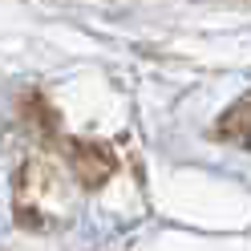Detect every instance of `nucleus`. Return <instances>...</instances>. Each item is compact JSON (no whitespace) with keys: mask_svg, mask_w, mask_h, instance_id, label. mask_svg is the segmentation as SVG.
I'll return each instance as SVG.
<instances>
[{"mask_svg":"<svg viewBox=\"0 0 251 251\" xmlns=\"http://www.w3.org/2000/svg\"><path fill=\"white\" fill-rule=\"evenodd\" d=\"M219 138H227V142H247V98H239L223 118L215 126Z\"/></svg>","mask_w":251,"mask_h":251,"instance_id":"f03ea898","label":"nucleus"},{"mask_svg":"<svg viewBox=\"0 0 251 251\" xmlns=\"http://www.w3.org/2000/svg\"><path fill=\"white\" fill-rule=\"evenodd\" d=\"M57 146L65 150V158L73 166V175L81 178V186H101L109 175H114V154H109L101 142H81V138H61L57 134Z\"/></svg>","mask_w":251,"mask_h":251,"instance_id":"f257e3e1","label":"nucleus"}]
</instances>
